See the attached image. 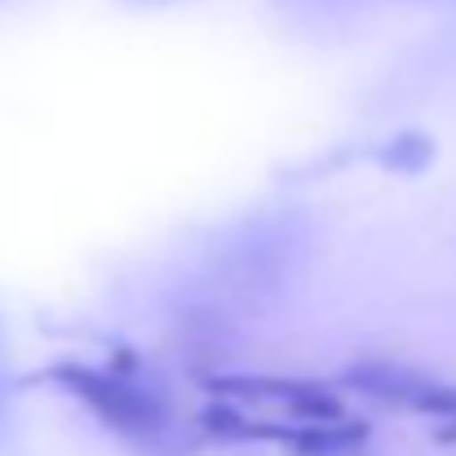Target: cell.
Instances as JSON below:
<instances>
[{
	"label": "cell",
	"mask_w": 456,
	"mask_h": 456,
	"mask_svg": "<svg viewBox=\"0 0 456 456\" xmlns=\"http://www.w3.org/2000/svg\"><path fill=\"white\" fill-rule=\"evenodd\" d=\"M18 439V417H13V381H9V354H4V328H0V456Z\"/></svg>",
	"instance_id": "obj_4"
},
{
	"label": "cell",
	"mask_w": 456,
	"mask_h": 456,
	"mask_svg": "<svg viewBox=\"0 0 456 456\" xmlns=\"http://www.w3.org/2000/svg\"><path fill=\"white\" fill-rule=\"evenodd\" d=\"M138 4H159V0H138Z\"/></svg>",
	"instance_id": "obj_5"
},
{
	"label": "cell",
	"mask_w": 456,
	"mask_h": 456,
	"mask_svg": "<svg viewBox=\"0 0 456 456\" xmlns=\"http://www.w3.org/2000/svg\"><path fill=\"white\" fill-rule=\"evenodd\" d=\"M58 381L76 399H85L120 435H155L159 421H164L159 399H155L151 390H142L138 381H129V377L98 372V368H58Z\"/></svg>",
	"instance_id": "obj_2"
},
{
	"label": "cell",
	"mask_w": 456,
	"mask_h": 456,
	"mask_svg": "<svg viewBox=\"0 0 456 456\" xmlns=\"http://www.w3.org/2000/svg\"><path fill=\"white\" fill-rule=\"evenodd\" d=\"M350 381L381 403H399V408H412V412H426V417L456 421V386H444L426 372H412V368H399V363H363V368L350 372Z\"/></svg>",
	"instance_id": "obj_3"
},
{
	"label": "cell",
	"mask_w": 456,
	"mask_h": 456,
	"mask_svg": "<svg viewBox=\"0 0 456 456\" xmlns=\"http://www.w3.org/2000/svg\"><path fill=\"white\" fill-rule=\"evenodd\" d=\"M305 248H310V226L293 208H271L235 226L213 262L204 266L208 293L222 297L231 310H248L253 302H266L284 293V284L302 271Z\"/></svg>",
	"instance_id": "obj_1"
}]
</instances>
